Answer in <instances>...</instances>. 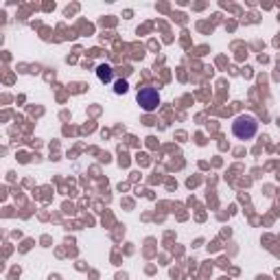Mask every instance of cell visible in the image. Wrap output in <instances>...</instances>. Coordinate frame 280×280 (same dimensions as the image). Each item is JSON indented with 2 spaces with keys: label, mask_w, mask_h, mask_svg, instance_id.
<instances>
[{
  "label": "cell",
  "mask_w": 280,
  "mask_h": 280,
  "mask_svg": "<svg viewBox=\"0 0 280 280\" xmlns=\"http://www.w3.org/2000/svg\"><path fill=\"white\" fill-rule=\"evenodd\" d=\"M256 131H259V121L254 119V116L249 114H241L234 119L232 123V134L237 136L239 140H249L256 136Z\"/></svg>",
  "instance_id": "obj_1"
},
{
  "label": "cell",
  "mask_w": 280,
  "mask_h": 280,
  "mask_svg": "<svg viewBox=\"0 0 280 280\" xmlns=\"http://www.w3.org/2000/svg\"><path fill=\"white\" fill-rule=\"evenodd\" d=\"M97 75H99V79H101V81H112V75H114V70L109 68V66H99Z\"/></svg>",
  "instance_id": "obj_3"
},
{
  "label": "cell",
  "mask_w": 280,
  "mask_h": 280,
  "mask_svg": "<svg viewBox=\"0 0 280 280\" xmlns=\"http://www.w3.org/2000/svg\"><path fill=\"white\" fill-rule=\"evenodd\" d=\"M138 103H140V107H143L145 112H153V109L160 105L158 90H156V88H151V86L140 88V90H138Z\"/></svg>",
  "instance_id": "obj_2"
},
{
  "label": "cell",
  "mask_w": 280,
  "mask_h": 280,
  "mask_svg": "<svg viewBox=\"0 0 280 280\" xmlns=\"http://www.w3.org/2000/svg\"><path fill=\"white\" fill-rule=\"evenodd\" d=\"M114 92H116V94H123V92H127V83H125V81H116V88H114Z\"/></svg>",
  "instance_id": "obj_4"
}]
</instances>
